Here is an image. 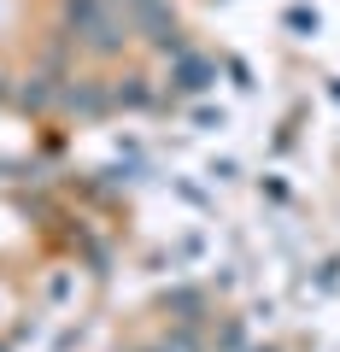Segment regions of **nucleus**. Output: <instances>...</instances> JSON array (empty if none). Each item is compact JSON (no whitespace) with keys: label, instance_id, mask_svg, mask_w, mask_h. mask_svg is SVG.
I'll return each mask as SVG.
<instances>
[{"label":"nucleus","instance_id":"f257e3e1","mask_svg":"<svg viewBox=\"0 0 340 352\" xmlns=\"http://www.w3.org/2000/svg\"><path fill=\"white\" fill-rule=\"evenodd\" d=\"M65 18H71V30L89 41V47H117V41L129 36L124 12H117V0H71V6H65Z\"/></svg>","mask_w":340,"mask_h":352},{"label":"nucleus","instance_id":"f03ea898","mask_svg":"<svg viewBox=\"0 0 340 352\" xmlns=\"http://www.w3.org/2000/svg\"><path fill=\"white\" fill-rule=\"evenodd\" d=\"M117 12H124L129 30H141V36H152V41H170V36H177V18H170L164 0H117Z\"/></svg>","mask_w":340,"mask_h":352},{"label":"nucleus","instance_id":"7ed1b4c3","mask_svg":"<svg viewBox=\"0 0 340 352\" xmlns=\"http://www.w3.org/2000/svg\"><path fill=\"white\" fill-rule=\"evenodd\" d=\"M177 82H182V88H205V82H212V65H200V59H182Z\"/></svg>","mask_w":340,"mask_h":352}]
</instances>
